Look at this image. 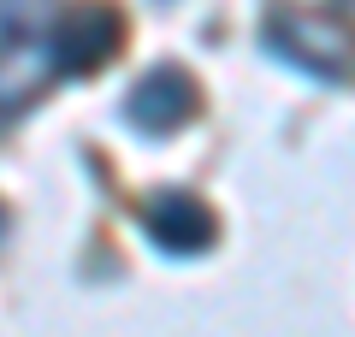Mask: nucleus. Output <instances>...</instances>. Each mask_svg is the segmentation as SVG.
<instances>
[{
	"mask_svg": "<svg viewBox=\"0 0 355 337\" xmlns=\"http://www.w3.org/2000/svg\"><path fill=\"white\" fill-rule=\"evenodd\" d=\"M60 77V53H53V30L30 24V18H0V119H18L48 95Z\"/></svg>",
	"mask_w": 355,
	"mask_h": 337,
	"instance_id": "1",
	"label": "nucleus"
},
{
	"mask_svg": "<svg viewBox=\"0 0 355 337\" xmlns=\"http://www.w3.org/2000/svg\"><path fill=\"white\" fill-rule=\"evenodd\" d=\"M266 48L291 60L296 71L320 77V83H343L355 77V48L331 18H314V12H272L266 18Z\"/></svg>",
	"mask_w": 355,
	"mask_h": 337,
	"instance_id": "2",
	"label": "nucleus"
},
{
	"mask_svg": "<svg viewBox=\"0 0 355 337\" xmlns=\"http://www.w3.org/2000/svg\"><path fill=\"white\" fill-rule=\"evenodd\" d=\"M196 107H202L196 77L178 71V65H160L125 95V125L137 137H172V130H184L196 119Z\"/></svg>",
	"mask_w": 355,
	"mask_h": 337,
	"instance_id": "3",
	"label": "nucleus"
},
{
	"mask_svg": "<svg viewBox=\"0 0 355 337\" xmlns=\"http://www.w3.org/2000/svg\"><path fill=\"white\" fill-rule=\"evenodd\" d=\"M142 231H148V243L160 254H202V249H214V237H219V219L207 213V201L202 196H190V189H160V196L142 207Z\"/></svg>",
	"mask_w": 355,
	"mask_h": 337,
	"instance_id": "4",
	"label": "nucleus"
},
{
	"mask_svg": "<svg viewBox=\"0 0 355 337\" xmlns=\"http://www.w3.org/2000/svg\"><path fill=\"white\" fill-rule=\"evenodd\" d=\"M119 36H125V18L113 6H71V18H60V30H53L60 77H89L95 65H107Z\"/></svg>",
	"mask_w": 355,
	"mask_h": 337,
	"instance_id": "5",
	"label": "nucleus"
},
{
	"mask_svg": "<svg viewBox=\"0 0 355 337\" xmlns=\"http://www.w3.org/2000/svg\"><path fill=\"white\" fill-rule=\"evenodd\" d=\"M343 6H355V0H343Z\"/></svg>",
	"mask_w": 355,
	"mask_h": 337,
	"instance_id": "6",
	"label": "nucleus"
}]
</instances>
